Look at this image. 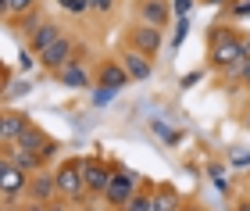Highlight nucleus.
I'll list each match as a JSON object with an SVG mask.
<instances>
[{
	"instance_id": "obj_23",
	"label": "nucleus",
	"mask_w": 250,
	"mask_h": 211,
	"mask_svg": "<svg viewBox=\"0 0 250 211\" xmlns=\"http://www.w3.org/2000/svg\"><path fill=\"white\" fill-rule=\"evenodd\" d=\"M243 83L250 86V61H247V68H243Z\"/></svg>"
},
{
	"instance_id": "obj_14",
	"label": "nucleus",
	"mask_w": 250,
	"mask_h": 211,
	"mask_svg": "<svg viewBox=\"0 0 250 211\" xmlns=\"http://www.w3.org/2000/svg\"><path fill=\"white\" fill-rule=\"evenodd\" d=\"M58 75H61V83H64V86H72V90H86V86H89V79H86V72L79 68L75 61H72V64H64V68H61Z\"/></svg>"
},
{
	"instance_id": "obj_16",
	"label": "nucleus",
	"mask_w": 250,
	"mask_h": 211,
	"mask_svg": "<svg viewBox=\"0 0 250 211\" xmlns=\"http://www.w3.org/2000/svg\"><path fill=\"white\" fill-rule=\"evenodd\" d=\"M125 211H154V197H146V193H132V197H129V204H125Z\"/></svg>"
},
{
	"instance_id": "obj_25",
	"label": "nucleus",
	"mask_w": 250,
	"mask_h": 211,
	"mask_svg": "<svg viewBox=\"0 0 250 211\" xmlns=\"http://www.w3.org/2000/svg\"><path fill=\"white\" fill-rule=\"evenodd\" d=\"M4 83H7V75H4V72H0V86H4Z\"/></svg>"
},
{
	"instance_id": "obj_15",
	"label": "nucleus",
	"mask_w": 250,
	"mask_h": 211,
	"mask_svg": "<svg viewBox=\"0 0 250 211\" xmlns=\"http://www.w3.org/2000/svg\"><path fill=\"white\" fill-rule=\"evenodd\" d=\"M154 211H179V197H175L172 190L157 193V197H154Z\"/></svg>"
},
{
	"instance_id": "obj_17",
	"label": "nucleus",
	"mask_w": 250,
	"mask_h": 211,
	"mask_svg": "<svg viewBox=\"0 0 250 211\" xmlns=\"http://www.w3.org/2000/svg\"><path fill=\"white\" fill-rule=\"evenodd\" d=\"M36 0H11V15H32Z\"/></svg>"
},
{
	"instance_id": "obj_11",
	"label": "nucleus",
	"mask_w": 250,
	"mask_h": 211,
	"mask_svg": "<svg viewBox=\"0 0 250 211\" xmlns=\"http://www.w3.org/2000/svg\"><path fill=\"white\" fill-rule=\"evenodd\" d=\"M29 129V118L18 115V111H11V115H4V143H18L21 136H25Z\"/></svg>"
},
{
	"instance_id": "obj_20",
	"label": "nucleus",
	"mask_w": 250,
	"mask_h": 211,
	"mask_svg": "<svg viewBox=\"0 0 250 211\" xmlns=\"http://www.w3.org/2000/svg\"><path fill=\"white\" fill-rule=\"evenodd\" d=\"M4 15H11V0H0V18Z\"/></svg>"
},
{
	"instance_id": "obj_8",
	"label": "nucleus",
	"mask_w": 250,
	"mask_h": 211,
	"mask_svg": "<svg viewBox=\"0 0 250 211\" xmlns=\"http://www.w3.org/2000/svg\"><path fill=\"white\" fill-rule=\"evenodd\" d=\"M125 83H129V72L122 68V61H111V64H104V68H100V86H104V90L118 93Z\"/></svg>"
},
{
	"instance_id": "obj_9",
	"label": "nucleus",
	"mask_w": 250,
	"mask_h": 211,
	"mask_svg": "<svg viewBox=\"0 0 250 211\" xmlns=\"http://www.w3.org/2000/svg\"><path fill=\"white\" fill-rule=\"evenodd\" d=\"M104 197L111 204H129V197H132V175H111Z\"/></svg>"
},
{
	"instance_id": "obj_5",
	"label": "nucleus",
	"mask_w": 250,
	"mask_h": 211,
	"mask_svg": "<svg viewBox=\"0 0 250 211\" xmlns=\"http://www.w3.org/2000/svg\"><path fill=\"white\" fill-rule=\"evenodd\" d=\"M122 68L129 72V79L132 83H146L150 79V58H146V54H140V50H125L122 54Z\"/></svg>"
},
{
	"instance_id": "obj_4",
	"label": "nucleus",
	"mask_w": 250,
	"mask_h": 211,
	"mask_svg": "<svg viewBox=\"0 0 250 211\" xmlns=\"http://www.w3.org/2000/svg\"><path fill=\"white\" fill-rule=\"evenodd\" d=\"M54 183H58V193H64V197H79L83 186H86L79 165H64V169H58V172H54Z\"/></svg>"
},
{
	"instance_id": "obj_22",
	"label": "nucleus",
	"mask_w": 250,
	"mask_h": 211,
	"mask_svg": "<svg viewBox=\"0 0 250 211\" xmlns=\"http://www.w3.org/2000/svg\"><path fill=\"white\" fill-rule=\"evenodd\" d=\"M204 4H211V7H222V4H229V0H204Z\"/></svg>"
},
{
	"instance_id": "obj_21",
	"label": "nucleus",
	"mask_w": 250,
	"mask_h": 211,
	"mask_svg": "<svg viewBox=\"0 0 250 211\" xmlns=\"http://www.w3.org/2000/svg\"><path fill=\"white\" fill-rule=\"evenodd\" d=\"M25 211H47V204H36V201H32V204H29Z\"/></svg>"
},
{
	"instance_id": "obj_1",
	"label": "nucleus",
	"mask_w": 250,
	"mask_h": 211,
	"mask_svg": "<svg viewBox=\"0 0 250 211\" xmlns=\"http://www.w3.org/2000/svg\"><path fill=\"white\" fill-rule=\"evenodd\" d=\"M214 64H222V68H236V64H243L247 61V47H243V40H236V36H225L218 47H214Z\"/></svg>"
},
{
	"instance_id": "obj_6",
	"label": "nucleus",
	"mask_w": 250,
	"mask_h": 211,
	"mask_svg": "<svg viewBox=\"0 0 250 211\" xmlns=\"http://www.w3.org/2000/svg\"><path fill=\"white\" fill-rule=\"evenodd\" d=\"M140 18H143V25L165 29L168 18H172V7H168V0H143L140 4Z\"/></svg>"
},
{
	"instance_id": "obj_10",
	"label": "nucleus",
	"mask_w": 250,
	"mask_h": 211,
	"mask_svg": "<svg viewBox=\"0 0 250 211\" xmlns=\"http://www.w3.org/2000/svg\"><path fill=\"white\" fill-rule=\"evenodd\" d=\"M29 193H32V201H36V204H47L50 197L58 193V183H54V175H32Z\"/></svg>"
},
{
	"instance_id": "obj_18",
	"label": "nucleus",
	"mask_w": 250,
	"mask_h": 211,
	"mask_svg": "<svg viewBox=\"0 0 250 211\" xmlns=\"http://www.w3.org/2000/svg\"><path fill=\"white\" fill-rule=\"evenodd\" d=\"M189 7H193V0H175V15H189Z\"/></svg>"
},
{
	"instance_id": "obj_3",
	"label": "nucleus",
	"mask_w": 250,
	"mask_h": 211,
	"mask_svg": "<svg viewBox=\"0 0 250 211\" xmlns=\"http://www.w3.org/2000/svg\"><path fill=\"white\" fill-rule=\"evenodd\" d=\"M40 61L47 64L50 72H61L64 64H72V40H68V36H61L58 43H54V47H47V50L40 54Z\"/></svg>"
},
{
	"instance_id": "obj_7",
	"label": "nucleus",
	"mask_w": 250,
	"mask_h": 211,
	"mask_svg": "<svg viewBox=\"0 0 250 211\" xmlns=\"http://www.w3.org/2000/svg\"><path fill=\"white\" fill-rule=\"evenodd\" d=\"M61 36H64V29H61V25H54V21H43L36 32H29V47L36 50V54H43L47 47H54V43H58Z\"/></svg>"
},
{
	"instance_id": "obj_26",
	"label": "nucleus",
	"mask_w": 250,
	"mask_h": 211,
	"mask_svg": "<svg viewBox=\"0 0 250 211\" xmlns=\"http://www.w3.org/2000/svg\"><path fill=\"white\" fill-rule=\"evenodd\" d=\"M47 211H61V208H47Z\"/></svg>"
},
{
	"instance_id": "obj_13",
	"label": "nucleus",
	"mask_w": 250,
	"mask_h": 211,
	"mask_svg": "<svg viewBox=\"0 0 250 211\" xmlns=\"http://www.w3.org/2000/svg\"><path fill=\"white\" fill-rule=\"evenodd\" d=\"M25 186V175H21L18 165H7V161H0V190H21Z\"/></svg>"
},
{
	"instance_id": "obj_24",
	"label": "nucleus",
	"mask_w": 250,
	"mask_h": 211,
	"mask_svg": "<svg viewBox=\"0 0 250 211\" xmlns=\"http://www.w3.org/2000/svg\"><path fill=\"white\" fill-rule=\"evenodd\" d=\"M0 143H4V115H0Z\"/></svg>"
},
{
	"instance_id": "obj_2",
	"label": "nucleus",
	"mask_w": 250,
	"mask_h": 211,
	"mask_svg": "<svg viewBox=\"0 0 250 211\" xmlns=\"http://www.w3.org/2000/svg\"><path fill=\"white\" fill-rule=\"evenodd\" d=\"M132 50L154 58V54L161 50V29H154V25H136V29H132Z\"/></svg>"
},
{
	"instance_id": "obj_12",
	"label": "nucleus",
	"mask_w": 250,
	"mask_h": 211,
	"mask_svg": "<svg viewBox=\"0 0 250 211\" xmlns=\"http://www.w3.org/2000/svg\"><path fill=\"white\" fill-rule=\"evenodd\" d=\"M83 183H86L93 193H107L111 175H107V169H100V165H86V169H83Z\"/></svg>"
},
{
	"instance_id": "obj_19",
	"label": "nucleus",
	"mask_w": 250,
	"mask_h": 211,
	"mask_svg": "<svg viewBox=\"0 0 250 211\" xmlns=\"http://www.w3.org/2000/svg\"><path fill=\"white\" fill-rule=\"evenodd\" d=\"M86 4H93L97 11H107V7H111V0H86Z\"/></svg>"
}]
</instances>
